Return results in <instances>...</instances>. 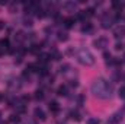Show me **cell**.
Listing matches in <instances>:
<instances>
[{
  "label": "cell",
  "mask_w": 125,
  "mask_h": 124,
  "mask_svg": "<svg viewBox=\"0 0 125 124\" xmlns=\"http://www.w3.org/2000/svg\"><path fill=\"white\" fill-rule=\"evenodd\" d=\"M4 26H6V24H4L3 21H0V31H1V29H4Z\"/></svg>",
  "instance_id": "cell-25"
},
{
  "label": "cell",
  "mask_w": 125,
  "mask_h": 124,
  "mask_svg": "<svg viewBox=\"0 0 125 124\" xmlns=\"http://www.w3.org/2000/svg\"><path fill=\"white\" fill-rule=\"evenodd\" d=\"M118 96H119L121 99H125V86H121V88H119V91H118Z\"/></svg>",
  "instance_id": "cell-20"
},
{
  "label": "cell",
  "mask_w": 125,
  "mask_h": 124,
  "mask_svg": "<svg viewBox=\"0 0 125 124\" xmlns=\"http://www.w3.org/2000/svg\"><path fill=\"white\" fill-rule=\"evenodd\" d=\"M103 59H105V62H106V64H112V63L115 62V60L112 59V56H111V54H109L108 51H105V53H103Z\"/></svg>",
  "instance_id": "cell-13"
},
{
  "label": "cell",
  "mask_w": 125,
  "mask_h": 124,
  "mask_svg": "<svg viewBox=\"0 0 125 124\" xmlns=\"http://www.w3.org/2000/svg\"><path fill=\"white\" fill-rule=\"evenodd\" d=\"M67 93H68L67 85H60L58 89H57V95H60V96H67Z\"/></svg>",
  "instance_id": "cell-9"
},
{
  "label": "cell",
  "mask_w": 125,
  "mask_h": 124,
  "mask_svg": "<svg viewBox=\"0 0 125 124\" xmlns=\"http://www.w3.org/2000/svg\"><path fill=\"white\" fill-rule=\"evenodd\" d=\"M112 7H114V9H121V7H122V3H119V1H114V3H112Z\"/></svg>",
  "instance_id": "cell-22"
},
{
  "label": "cell",
  "mask_w": 125,
  "mask_h": 124,
  "mask_svg": "<svg viewBox=\"0 0 125 124\" xmlns=\"http://www.w3.org/2000/svg\"><path fill=\"white\" fill-rule=\"evenodd\" d=\"M92 24H89V22H84L83 24V26H82V32H90L92 31Z\"/></svg>",
  "instance_id": "cell-15"
},
{
  "label": "cell",
  "mask_w": 125,
  "mask_h": 124,
  "mask_svg": "<svg viewBox=\"0 0 125 124\" xmlns=\"http://www.w3.org/2000/svg\"><path fill=\"white\" fill-rule=\"evenodd\" d=\"M50 60V54H41L39 56V62L41 63H47Z\"/></svg>",
  "instance_id": "cell-18"
},
{
  "label": "cell",
  "mask_w": 125,
  "mask_h": 124,
  "mask_svg": "<svg viewBox=\"0 0 125 124\" xmlns=\"http://www.w3.org/2000/svg\"><path fill=\"white\" fill-rule=\"evenodd\" d=\"M114 37H115L116 39L124 38L125 37V25H118V26L114 29Z\"/></svg>",
  "instance_id": "cell-7"
},
{
  "label": "cell",
  "mask_w": 125,
  "mask_h": 124,
  "mask_svg": "<svg viewBox=\"0 0 125 124\" xmlns=\"http://www.w3.org/2000/svg\"><path fill=\"white\" fill-rule=\"evenodd\" d=\"M70 118H71V120H76V121H80V120H82V117H80V114H79L77 111H71V112H70Z\"/></svg>",
  "instance_id": "cell-14"
},
{
  "label": "cell",
  "mask_w": 125,
  "mask_h": 124,
  "mask_svg": "<svg viewBox=\"0 0 125 124\" xmlns=\"http://www.w3.org/2000/svg\"><path fill=\"white\" fill-rule=\"evenodd\" d=\"M121 48H122V44H119V42H118V44L115 45V50H121Z\"/></svg>",
  "instance_id": "cell-26"
},
{
  "label": "cell",
  "mask_w": 125,
  "mask_h": 124,
  "mask_svg": "<svg viewBox=\"0 0 125 124\" xmlns=\"http://www.w3.org/2000/svg\"><path fill=\"white\" fill-rule=\"evenodd\" d=\"M87 124H100V121L97 118H89L87 120Z\"/></svg>",
  "instance_id": "cell-23"
},
{
  "label": "cell",
  "mask_w": 125,
  "mask_h": 124,
  "mask_svg": "<svg viewBox=\"0 0 125 124\" xmlns=\"http://www.w3.org/2000/svg\"><path fill=\"white\" fill-rule=\"evenodd\" d=\"M9 120H10L12 123H19V121H21V118H19V115H18V114H16V115H15V114H12Z\"/></svg>",
  "instance_id": "cell-21"
},
{
  "label": "cell",
  "mask_w": 125,
  "mask_h": 124,
  "mask_svg": "<svg viewBox=\"0 0 125 124\" xmlns=\"http://www.w3.org/2000/svg\"><path fill=\"white\" fill-rule=\"evenodd\" d=\"M62 7L67 9V10H76L77 4H76L74 1H65V3H62Z\"/></svg>",
  "instance_id": "cell-11"
},
{
  "label": "cell",
  "mask_w": 125,
  "mask_h": 124,
  "mask_svg": "<svg viewBox=\"0 0 125 124\" xmlns=\"http://www.w3.org/2000/svg\"><path fill=\"white\" fill-rule=\"evenodd\" d=\"M48 108H50L51 112H58V111H60V104H58L57 101H51V102L48 104Z\"/></svg>",
  "instance_id": "cell-8"
},
{
  "label": "cell",
  "mask_w": 125,
  "mask_h": 124,
  "mask_svg": "<svg viewBox=\"0 0 125 124\" xmlns=\"http://www.w3.org/2000/svg\"><path fill=\"white\" fill-rule=\"evenodd\" d=\"M124 62H125V56H124Z\"/></svg>",
  "instance_id": "cell-30"
},
{
  "label": "cell",
  "mask_w": 125,
  "mask_h": 124,
  "mask_svg": "<svg viewBox=\"0 0 125 124\" xmlns=\"http://www.w3.org/2000/svg\"><path fill=\"white\" fill-rule=\"evenodd\" d=\"M93 45L96 48H100V50H103L105 47H108V38H105V37H99V38H96L93 41Z\"/></svg>",
  "instance_id": "cell-5"
},
{
  "label": "cell",
  "mask_w": 125,
  "mask_h": 124,
  "mask_svg": "<svg viewBox=\"0 0 125 124\" xmlns=\"http://www.w3.org/2000/svg\"><path fill=\"white\" fill-rule=\"evenodd\" d=\"M1 101H3V93L0 92V102H1Z\"/></svg>",
  "instance_id": "cell-28"
},
{
  "label": "cell",
  "mask_w": 125,
  "mask_h": 124,
  "mask_svg": "<svg viewBox=\"0 0 125 124\" xmlns=\"http://www.w3.org/2000/svg\"><path fill=\"white\" fill-rule=\"evenodd\" d=\"M76 57H77V62L83 66H93L94 64V56L86 48H80L76 53Z\"/></svg>",
  "instance_id": "cell-2"
},
{
  "label": "cell",
  "mask_w": 125,
  "mask_h": 124,
  "mask_svg": "<svg viewBox=\"0 0 125 124\" xmlns=\"http://www.w3.org/2000/svg\"><path fill=\"white\" fill-rule=\"evenodd\" d=\"M58 39L60 41H67L68 39V35L65 32H58Z\"/></svg>",
  "instance_id": "cell-19"
},
{
  "label": "cell",
  "mask_w": 125,
  "mask_h": 124,
  "mask_svg": "<svg viewBox=\"0 0 125 124\" xmlns=\"http://www.w3.org/2000/svg\"><path fill=\"white\" fill-rule=\"evenodd\" d=\"M33 115H35V120H39V121H45V120H47V115H45L44 110L39 108V107H36V108L33 110Z\"/></svg>",
  "instance_id": "cell-6"
},
{
  "label": "cell",
  "mask_w": 125,
  "mask_h": 124,
  "mask_svg": "<svg viewBox=\"0 0 125 124\" xmlns=\"http://www.w3.org/2000/svg\"><path fill=\"white\" fill-rule=\"evenodd\" d=\"M62 24H64V26H65L67 29H70V28L74 26V18H65V19L62 21Z\"/></svg>",
  "instance_id": "cell-10"
},
{
  "label": "cell",
  "mask_w": 125,
  "mask_h": 124,
  "mask_svg": "<svg viewBox=\"0 0 125 124\" xmlns=\"http://www.w3.org/2000/svg\"><path fill=\"white\" fill-rule=\"evenodd\" d=\"M26 124H36L35 121H32V120H29V121H26Z\"/></svg>",
  "instance_id": "cell-27"
},
{
  "label": "cell",
  "mask_w": 125,
  "mask_h": 124,
  "mask_svg": "<svg viewBox=\"0 0 125 124\" xmlns=\"http://www.w3.org/2000/svg\"><path fill=\"white\" fill-rule=\"evenodd\" d=\"M23 25L25 26H32V21L31 19H23Z\"/></svg>",
  "instance_id": "cell-24"
},
{
  "label": "cell",
  "mask_w": 125,
  "mask_h": 124,
  "mask_svg": "<svg viewBox=\"0 0 125 124\" xmlns=\"http://www.w3.org/2000/svg\"><path fill=\"white\" fill-rule=\"evenodd\" d=\"M35 15H36L38 18H44V16H45V10H44V9H41V6H39V7L35 10Z\"/></svg>",
  "instance_id": "cell-17"
},
{
  "label": "cell",
  "mask_w": 125,
  "mask_h": 124,
  "mask_svg": "<svg viewBox=\"0 0 125 124\" xmlns=\"http://www.w3.org/2000/svg\"><path fill=\"white\" fill-rule=\"evenodd\" d=\"M35 99H38V101L44 99V91L42 89H36L35 91Z\"/></svg>",
  "instance_id": "cell-16"
},
{
  "label": "cell",
  "mask_w": 125,
  "mask_h": 124,
  "mask_svg": "<svg viewBox=\"0 0 125 124\" xmlns=\"http://www.w3.org/2000/svg\"><path fill=\"white\" fill-rule=\"evenodd\" d=\"M114 22H115V18H114L111 13H105V15L102 16V19H100V25H102V28H105V29H109V28L114 25Z\"/></svg>",
  "instance_id": "cell-3"
},
{
  "label": "cell",
  "mask_w": 125,
  "mask_h": 124,
  "mask_svg": "<svg viewBox=\"0 0 125 124\" xmlns=\"http://www.w3.org/2000/svg\"><path fill=\"white\" fill-rule=\"evenodd\" d=\"M124 111H125V105H124Z\"/></svg>",
  "instance_id": "cell-31"
},
{
  "label": "cell",
  "mask_w": 125,
  "mask_h": 124,
  "mask_svg": "<svg viewBox=\"0 0 125 124\" xmlns=\"http://www.w3.org/2000/svg\"><path fill=\"white\" fill-rule=\"evenodd\" d=\"M0 124H7L6 121H0Z\"/></svg>",
  "instance_id": "cell-29"
},
{
  "label": "cell",
  "mask_w": 125,
  "mask_h": 124,
  "mask_svg": "<svg viewBox=\"0 0 125 124\" xmlns=\"http://www.w3.org/2000/svg\"><path fill=\"white\" fill-rule=\"evenodd\" d=\"M90 91L93 93V96L99 98V99H109L112 96V92H114V88L112 85L103 79V77H99V79H94L92 86H90Z\"/></svg>",
  "instance_id": "cell-1"
},
{
  "label": "cell",
  "mask_w": 125,
  "mask_h": 124,
  "mask_svg": "<svg viewBox=\"0 0 125 124\" xmlns=\"http://www.w3.org/2000/svg\"><path fill=\"white\" fill-rule=\"evenodd\" d=\"M26 37H25V34L23 32H16V35H15V41L18 42V44H21V42H23V39H25Z\"/></svg>",
  "instance_id": "cell-12"
},
{
  "label": "cell",
  "mask_w": 125,
  "mask_h": 124,
  "mask_svg": "<svg viewBox=\"0 0 125 124\" xmlns=\"http://www.w3.org/2000/svg\"><path fill=\"white\" fill-rule=\"evenodd\" d=\"M122 121V112L121 111H118V112H114L109 118H108V121L106 123L108 124H118Z\"/></svg>",
  "instance_id": "cell-4"
}]
</instances>
